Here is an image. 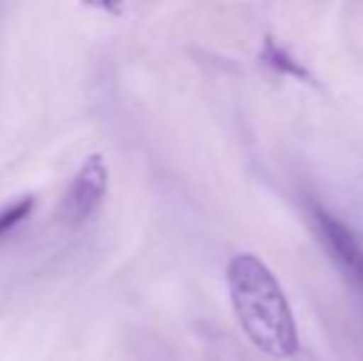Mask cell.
Returning <instances> with one entry per match:
<instances>
[{"instance_id": "obj_1", "label": "cell", "mask_w": 363, "mask_h": 361, "mask_svg": "<svg viewBox=\"0 0 363 361\" xmlns=\"http://www.w3.org/2000/svg\"><path fill=\"white\" fill-rule=\"evenodd\" d=\"M228 292L240 327L259 352L272 359H291L299 352V332L287 294L257 255L240 252L230 260Z\"/></svg>"}, {"instance_id": "obj_5", "label": "cell", "mask_w": 363, "mask_h": 361, "mask_svg": "<svg viewBox=\"0 0 363 361\" xmlns=\"http://www.w3.org/2000/svg\"><path fill=\"white\" fill-rule=\"evenodd\" d=\"M33 211H35V196H20L15 201H10L8 206L0 208V240L5 235H10L18 226H23Z\"/></svg>"}, {"instance_id": "obj_3", "label": "cell", "mask_w": 363, "mask_h": 361, "mask_svg": "<svg viewBox=\"0 0 363 361\" xmlns=\"http://www.w3.org/2000/svg\"><path fill=\"white\" fill-rule=\"evenodd\" d=\"M314 221L316 228H319L321 243L326 245L329 255L334 257L336 267L346 274L351 284L363 289V245L354 235V231L346 223H341L339 218L321 211V208L314 211Z\"/></svg>"}, {"instance_id": "obj_2", "label": "cell", "mask_w": 363, "mask_h": 361, "mask_svg": "<svg viewBox=\"0 0 363 361\" xmlns=\"http://www.w3.org/2000/svg\"><path fill=\"white\" fill-rule=\"evenodd\" d=\"M106 166L101 154L86 156V161L79 166L72 183L67 186V193L62 198V218L67 226H82L91 218V213L99 208L106 193Z\"/></svg>"}, {"instance_id": "obj_4", "label": "cell", "mask_w": 363, "mask_h": 361, "mask_svg": "<svg viewBox=\"0 0 363 361\" xmlns=\"http://www.w3.org/2000/svg\"><path fill=\"white\" fill-rule=\"evenodd\" d=\"M262 60L269 65V67L277 70V72H282V74H291V77H296V79H306V82H309V79H311V74L306 72V70L301 67V65L296 62L294 57H291V55L287 52V50L279 48V45L274 43L272 38L264 40Z\"/></svg>"}]
</instances>
